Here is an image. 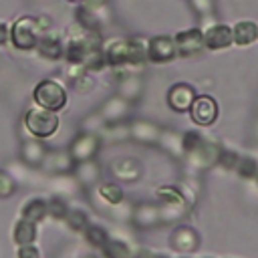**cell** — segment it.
<instances>
[{
	"instance_id": "cell-1",
	"label": "cell",
	"mask_w": 258,
	"mask_h": 258,
	"mask_svg": "<svg viewBox=\"0 0 258 258\" xmlns=\"http://www.w3.org/2000/svg\"><path fill=\"white\" fill-rule=\"evenodd\" d=\"M44 30L38 24L36 16H20L10 26V42L18 50H32L36 48V42Z\"/></svg>"
},
{
	"instance_id": "cell-2",
	"label": "cell",
	"mask_w": 258,
	"mask_h": 258,
	"mask_svg": "<svg viewBox=\"0 0 258 258\" xmlns=\"http://www.w3.org/2000/svg\"><path fill=\"white\" fill-rule=\"evenodd\" d=\"M32 99L38 107L46 109V111H62L69 103V95L64 91V87L52 79H42L36 83L34 91H32Z\"/></svg>"
},
{
	"instance_id": "cell-3",
	"label": "cell",
	"mask_w": 258,
	"mask_h": 258,
	"mask_svg": "<svg viewBox=\"0 0 258 258\" xmlns=\"http://www.w3.org/2000/svg\"><path fill=\"white\" fill-rule=\"evenodd\" d=\"M24 125L28 133L36 139H48L58 129V115L54 111H46L38 105L30 107L24 115Z\"/></svg>"
},
{
	"instance_id": "cell-4",
	"label": "cell",
	"mask_w": 258,
	"mask_h": 258,
	"mask_svg": "<svg viewBox=\"0 0 258 258\" xmlns=\"http://www.w3.org/2000/svg\"><path fill=\"white\" fill-rule=\"evenodd\" d=\"M175 56H177V50H175L173 36L157 34L147 40V62L165 64V62L173 60Z\"/></svg>"
},
{
	"instance_id": "cell-5",
	"label": "cell",
	"mask_w": 258,
	"mask_h": 258,
	"mask_svg": "<svg viewBox=\"0 0 258 258\" xmlns=\"http://www.w3.org/2000/svg\"><path fill=\"white\" fill-rule=\"evenodd\" d=\"M189 117L196 125L208 127L218 119V103L210 95H200L196 97L194 105L189 107Z\"/></svg>"
},
{
	"instance_id": "cell-6",
	"label": "cell",
	"mask_w": 258,
	"mask_h": 258,
	"mask_svg": "<svg viewBox=\"0 0 258 258\" xmlns=\"http://www.w3.org/2000/svg\"><path fill=\"white\" fill-rule=\"evenodd\" d=\"M103 52H105V60L107 67L121 71V69H129V44L127 38H111L103 44Z\"/></svg>"
},
{
	"instance_id": "cell-7",
	"label": "cell",
	"mask_w": 258,
	"mask_h": 258,
	"mask_svg": "<svg viewBox=\"0 0 258 258\" xmlns=\"http://www.w3.org/2000/svg\"><path fill=\"white\" fill-rule=\"evenodd\" d=\"M177 56H194L204 48V30L185 28L173 36Z\"/></svg>"
},
{
	"instance_id": "cell-8",
	"label": "cell",
	"mask_w": 258,
	"mask_h": 258,
	"mask_svg": "<svg viewBox=\"0 0 258 258\" xmlns=\"http://www.w3.org/2000/svg\"><path fill=\"white\" fill-rule=\"evenodd\" d=\"M196 97L198 95H196V91H194L191 85H187V83H175L167 91V105L175 113H185L194 105Z\"/></svg>"
},
{
	"instance_id": "cell-9",
	"label": "cell",
	"mask_w": 258,
	"mask_h": 258,
	"mask_svg": "<svg viewBox=\"0 0 258 258\" xmlns=\"http://www.w3.org/2000/svg\"><path fill=\"white\" fill-rule=\"evenodd\" d=\"M97 151H99V137L95 133H79L75 141L71 143L69 155L73 157V161L83 163V161L93 159Z\"/></svg>"
},
{
	"instance_id": "cell-10",
	"label": "cell",
	"mask_w": 258,
	"mask_h": 258,
	"mask_svg": "<svg viewBox=\"0 0 258 258\" xmlns=\"http://www.w3.org/2000/svg\"><path fill=\"white\" fill-rule=\"evenodd\" d=\"M234 44V32L228 24H212L204 30V48L210 50H222Z\"/></svg>"
},
{
	"instance_id": "cell-11",
	"label": "cell",
	"mask_w": 258,
	"mask_h": 258,
	"mask_svg": "<svg viewBox=\"0 0 258 258\" xmlns=\"http://www.w3.org/2000/svg\"><path fill=\"white\" fill-rule=\"evenodd\" d=\"M36 50L42 58H48V60H58L64 56V42H62V36L58 32H52V30H44L36 42Z\"/></svg>"
},
{
	"instance_id": "cell-12",
	"label": "cell",
	"mask_w": 258,
	"mask_h": 258,
	"mask_svg": "<svg viewBox=\"0 0 258 258\" xmlns=\"http://www.w3.org/2000/svg\"><path fill=\"white\" fill-rule=\"evenodd\" d=\"M111 173L121 181H137L143 173V165L135 157H117L111 161Z\"/></svg>"
},
{
	"instance_id": "cell-13",
	"label": "cell",
	"mask_w": 258,
	"mask_h": 258,
	"mask_svg": "<svg viewBox=\"0 0 258 258\" xmlns=\"http://www.w3.org/2000/svg\"><path fill=\"white\" fill-rule=\"evenodd\" d=\"M169 242H171V246H173L177 252L189 254V252H194V250L200 246V236H198V232H196L191 226H177V228L171 232Z\"/></svg>"
},
{
	"instance_id": "cell-14",
	"label": "cell",
	"mask_w": 258,
	"mask_h": 258,
	"mask_svg": "<svg viewBox=\"0 0 258 258\" xmlns=\"http://www.w3.org/2000/svg\"><path fill=\"white\" fill-rule=\"evenodd\" d=\"M46 216H48V204L42 198H28L20 208V218L34 222V224L44 222Z\"/></svg>"
},
{
	"instance_id": "cell-15",
	"label": "cell",
	"mask_w": 258,
	"mask_h": 258,
	"mask_svg": "<svg viewBox=\"0 0 258 258\" xmlns=\"http://www.w3.org/2000/svg\"><path fill=\"white\" fill-rule=\"evenodd\" d=\"M48 147L44 145V143H40V141H26L24 145H22V151H20V157H22V161H26L28 165H34V167H38V165H42L44 161H46V157H48Z\"/></svg>"
},
{
	"instance_id": "cell-16",
	"label": "cell",
	"mask_w": 258,
	"mask_h": 258,
	"mask_svg": "<svg viewBox=\"0 0 258 258\" xmlns=\"http://www.w3.org/2000/svg\"><path fill=\"white\" fill-rule=\"evenodd\" d=\"M36 224L34 222H28L24 218H18L14 228H12V240L16 246H28V244H34L36 240Z\"/></svg>"
},
{
	"instance_id": "cell-17",
	"label": "cell",
	"mask_w": 258,
	"mask_h": 258,
	"mask_svg": "<svg viewBox=\"0 0 258 258\" xmlns=\"http://www.w3.org/2000/svg\"><path fill=\"white\" fill-rule=\"evenodd\" d=\"M234 32V42L238 46H248L254 40H258V24L254 20H240L232 28Z\"/></svg>"
},
{
	"instance_id": "cell-18",
	"label": "cell",
	"mask_w": 258,
	"mask_h": 258,
	"mask_svg": "<svg viewBox=\"0 0 258 258\" xmlns=\"http://www.w3.org/2000/svg\"><path fill=\"white\" fill-rule=\"evenodd\" d=\"M129 44V67H143L147 62V40L141 36L127 38Z\"/></svg>"
},
{
	"instance_id": "cell-19",
	"label": "cell",
	"mask_w": 258,
	"mask_h": 258,
	"mask_svg": "<svg viewBox=\"0 0 258 258\" xmlns=\"http://www.w3.org/2000/svg\"><path fill=\"white\" fill-rule=\"evenodd\" d=\"M155 194H157V200L165 206V208H183L185 206V198H183V194L177 189V187H173V185H161V187H157L155 189Z\"/></svg>"
},
{
	"instance_id": "cell-20",
	"label": "cell",
	"mask_w": 258,
	"mask_h": 258,
	"mask_svg": "<svg viewBox=\"0 0 258 258\" xmlns=\"http://www.w3.org/2000/svg\"><path fill=\"white\" fill-rule=\"evenodd\" d=\"M87 56V48L83 44V38L81 40H67L64 42V60L69 64H83Z\"/></svg>"
},
{
	"instance_id": "cell-21",
	"label": "cell",
	"mask_w": 258,
	"mask_h": 258,
	"mask_svg": "<svg viewBox=\"0 0 258 258\" xmlns=\"http://www.w3.org/2000/svg\"><path fill=\"white\" fill-rule=\"evenodd\" d=\"M125 111H127V101H125L123 97H113V99L107 101V105L103 107V117H105L107 121L117 123L119 119H123Z\"/></svg>"
},
{
	"instance_id": "cell-22",
	"label": "cell",
	"mask_w": 258,
	"mask_h": 258,
	"mask_svg": "<svg viewBox=\"0 0 258 258\" xmlns=\"http://www.w3.org/2000/svg\"><path fill=\"white\" fill-rule=\"evenodd\" d=\"M99 196L111 204V206H119L123 200H125V194H123V187L119 183H113V181H105L99 185Z\"/></svg>"
},
{
	"instance_id": "cell-23",
	"label": "cell",
	"mask_w": 258,
	"mask_h": 258,
	"mask_svg": "<svg viewBox=\"0 0 258 258\" xmlns=\"http://www.w3.org/2000/svg\"><path fill=\"white\" fill-rule=\"evenodd\" d=\"M103 258H131V250L123 240L117 238H109L107 244L101 248Z\"/></svg>"
},
{
	"instance_id": "cell-24",
	"label": "cell",
	"mask_w": 258,
	"mask_h": 258,
	"mask_svg": "<svg viewBox=\"0 0 258 258\" xmlns=\"http://www.w3.org/2000/svg\"><path fill=\"white\" fill-rule=\"evenodd\" d=\"M83 236H85V240H87L91 246H95V248H103V246L107 244V240H109V232H107L103 226H99V224H89V226L85 228Z\"/></svg>"
},
{
	"instance_id": "cell-25",
	"label": "cell",
	"mask_w": 258,
	"mask_h": 258,
	"mask_svg": "<svg viewBox=\"0 0 258 258\" xmlns=\"http://www.w3.org/2000/svg\"><path fill=\"white\" fill-rule=\"evenodd\" d=\"M75 22L77 24H81L85 30H91V32H99V16L93 12V10H89V8H85L83 4L77 8V12H75Z\"/></svg>"
},
{
	"instance_id": "cell-26",
	"label": "cell",
	"mask_w": 258,
	"mask_h": 258,
	"mask_svg": "<svg viewBox=\"0 0 258 258\" xmlns=\"http://www.w3.org/2000/svg\"><path fill=\"white\" fill-rule=\"evenodd\" d=\"M129 133L137 139V141H153L157 137V127L151 125V123H145V121H135L129 129Z\"/></svg>"
},
{
	"instance_id": "cell-27",
	"label": "cell",
	"mask_w": 258,
	"mask_h": 258,
	"mask_svg": "<svg viewBox=\"0 0 258 258\" xmlns=\"http://www.w3.org/2000/svg\"><path fill=\"white\" fill-rule=\"evenodd\" d=\"M67 226L73 230V232H85V228L89 226V216L85 210H79V208H71L67 218H64Z\"/></svg>"
},
{
	"instance_id": "cell-28",
	"label": "cell",
	"mask_w": 258,
	"mask_h": 258,
	"mask_svg": "<svg viewBox=\"0 0 258 258\" xmlns=\"http://www.w3.org/2000/svg\"><path fill=\"white\" fill-rule=\"evenodd\" d=\"M83 67H85V71H87V73H99V71H103V69L107 67V60H105V52H103V48L87 52V56H85V60H83Z\"/></svg>"
},
{
	"instance_id": "cell-29",
	"label": "cell",
	"mask_w": 258,
	"mask_h": 258,
	"mask_svg": "<svg viewBox=\"0 0 258 258\" xmlns=\"http://www.w3.org/2000/svg\"><path fill=\"white\" fill-rule=\"evenodd\" d=\"M236 171H238V175L244 177V179H254V177L258 175V161H256L254 157L244 155V157L238 159V163H236Z\"/></svg>"
},
{
	"instance_id": "cell-30",
	"label": "cell",
	"mask_w": 258,
	"mask_h": 258,
	"mask_svg": "<svg viewBox=\"0 0 258 258\" xmlns=\"http://www.w3.org/2000/svg\"><path fill=\"white\" fill-rule=\"evenodd\" d=\"M46 204H48V216L54 220H64L69 210H71L69 204L64 202V198H60V196H52Z\"/></svg>"
},
{
	"instance_id": "cell-31",
	"label": "cell",
	"mask_w": 258,
	"mask_h": 258,
	"mask_svg": "<svg viewBox=\"0 0 258 258\" xmlns=\"http://www.w3.org/2000/svg\"><path fill=\"white\" fill-rule=\"evenodd\" d=\"M204 143V137L198 133V131H185L183 135H181V149L185 151V153H194V151H198L200 149V145Z\"/></svg>"
},
{
	"instance_id": "cell-32",
	"label": "cell",
	"mask_w": 258,
	"mask_h": 258,
	"mask_svg": "<svg viewBox=\"0 0 258 258\" xmlns=\"http://www.w3.org/2000/svg\"><path fill=\"white\" fill-rule=\"evenodd\" d=\"M16 191V181L12 179L10 173H6L4 169H0V198H8Z\"/></svg>"
},
{
	"instance_id": "cell-33",
	"label": "cell",
	"mask_w": 258,
	"mask_h": 258,
	"mask_svg": "<svg viewBox=\"0 0 258 258\" xmlns=\"http://www.w3.org/2000/svg\"><path fill=\"white\" fill-rule=\"evenodd\" d=\"M79 175H81V179H83V181H91V179H95V177L99 175V167L95 165V161H93V159L83 161V163L79 165Z\"/></svg>"
},
{
	"instance_id": "cell-34",
	"label": "cell",
	"mask_w": 258,
	"mask_h": 258,
	"mask_svg": "<svg viewBox=\"0 0 258 258\" xmlns=\"http://www.w3.org/2000/svg\"><path fill=\"white\" fill-rule=\"evenodd\" d=\"M238 159H240L238 153H234V151H230V149H222V151H220V157H218V163H220L222 167H226V169H236Z\"/></svg>"
},
{
	"instance_id": "cell-35",
	"label": "cell",
	"mask_w": 258,
	"mask_h": 258,
	"mask_svg": "<svg viewBox=\"0 0 258 258\" xmlns=\"http://www.w3.org/2000/svg\"><path fill=\"white\" fill-rule=\"evenodd\" d=\"M73 85H75V91H77V93L85 95V93H89V91L95 87V81L89 77V73H83L81 77H77V79L73 81Z\"/></svg>"
},
{
	"instance_id": "cell-36",
	"label": "cell",
	"mask_w": 258,
	"mask_h": 258,
	"mask_svg": "<svg viewBox=\"0 0 258 258\" xmlns=\"http://www.w3.org/2000/svg\"><path fill=\"white\" fill-rule=\"evenodd\" d=\"M16 258H40V250H38L34 244H28V246H18Z\"/></svg>"
},
{
	"instance_id": "cell-37",
	"label": "cell",
	"mask_w": 258,
	"mask_h": 258,
	"mask_svg": "<svg viewBox=\"0 0 258 258\" xmlns=\"http://www.w3.org/2000/svg\"><path fill=\"white\" fill-rule=\"evenodd\" d=\"M105 2H107V0H85V2H83V6H85V8H89V10H93V12L97 14V12L105 6Z\"/></svg>"
},
{
	"instance_id": "cell-38",
	"label": "cell",
	"mask_w": 258,
	"mask_h": 258,
	"mask_svg": "<svg viewBox=\"0 0 258 258\" xmlns=\"http://www.w3.org/2000/svg\"><path fill=\"white\" fill-rule=\"evenodd\" d=\"M8 40H10V28L4 22H0V44H6Z\"/></svg>"
},
{
	"instance_id": "cell-39",
	"label": "cell",
	"mask_w": 258,
	"mask_h": 258,
	"mask_svg": "<svg viewBox=\"0 0 258 258\" xmlns=\"http://www.w3.org/2000/svg\"><path fill=\"white\" fill-rule=\"evenodd\" d=\"M155 254L151 252V250H147V248H139L135 254H131V258H153Z\"/></svg>"
},
{
	"instance_id": "cell-40",
	"label": "cell",
	"mask_w": 258,
	"mask_h": 258,
	"mask_svg": "<svg viewBox=\"0 0 258 258\" xmlns=\"http://www.w3.org/2000/svg\"><path fill=\"white\" fill-rule=\"evenodd\" d=\"M153 258H169V256H167V254H155Z\"/></svg>"
},
{
	"instance_id": "cell-41",
	"label": "cell",
	"mask_w": 258,
	"mask_h": 258,
	"mask_svg": "<svg viewBox=\"0 0 258 258\" xmlns=\"http://www.w3.org/2000/svg\"><path fill=\"white\" fill-rule=\"evenodd\" d=\"M69 2H73V4H83L85 0H69Z\"/></svg>"
},
{
	"instance_id": "cell-42",
	"label": "cell",
	"mask_w": 258,
	"mask_h": 258,
	"mask_svg": "<svg viewBox=\"0 0 258 258\" xmlns=\"http://www.w3.org/2000/svg\"><path fill=\"white\" fill-rule=\"evenodd\" d=\"M256 179H258V175H256Z\"/></svg>"
}]
</instances>
